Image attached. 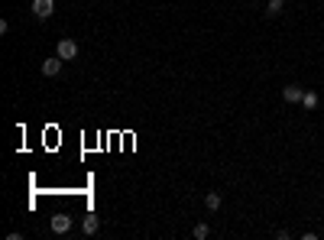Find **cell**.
<instances>
[{
	"label": "cell",
	"mask_w": 324,
	"mask_h": 240,
	"mask_svg": "<svg viewBox=\"0 0 324 240\" xmlns=\"http://www.w3.org/2000/svg\"><path fill=\"white\" fill-rule=\"evenodd\" d=\"M282 97H285L288 104H302L305 88H302V85H285V88H282Z\"/></svg>",
	"instance_id": "277c9868"
},
{
	"label": "cell",
	"mask_w": 324,
	"mask_h": 240,
	"mask_svg": "<svg viewBox=\"0 0 324 240\" xmlns=\"http://www.w3.org/2000/svg\"><path fill=\"white\" fill-rule=\"evenodd\" d=\"M55 56H62L65 62L78 59V42H75V39H58V46H55Z\"/></svg>",
	"instance_id": "6da1fadb"
},
{
	"label": "cell",
	"mask_w": 324,
	"mask_h": 240,
	"mask_svg": "<svg viewBox=\"0 0 324 240\" xmlns=\"http://www.w3.org/2000/svg\"><path fill=\"white\" fill-rule=\"evenodd\" d=\"M191 234H195L198 240H208V237H211V227H208V224H198L195 230H191Z\"/></svg>",
	"instance_id": "30bf717a"
},
{
	"label": "cell",
	"mask_w": 324,
	"mask_h": 240,
	"mask_svg": "<svg viewBox=\"0 0 324 240\" xmlns=\"http://www.w3.org/2000/svg\"><path fill=\"white\" fill-rule=\"evenodd\" d=\"M33 13H36L39 20H49V16L55 13V0H33Z\"/></svg>",
	"instance_id": "7a4b0ae2"
},
{
	"label": "cell",
	"mask_w": 324,
	"mask_h": 240,
	"mask_svg": "<svg viewBox=\"0 0 324 240\" xmlns=\"http://www.w3.org/2000/svg\"><path fill=\"white\" fill-rule=\"evenodd\" d=\"M204 204H208V211H217V208H221V195H217V192H208V195H204Z\"/></svg>",
	"instance_id": "ba28073f"
},
{
	"label": "cell",
	"mask_w": 324,
	"mask_h": 240,
	"mask_svg": "<svg viewBox=\"0 0 324 240\" xmlns=\"http://www.w3.org/2000/svg\"><path fill=\"white\" fill-rule=\"evenodd\" d=\"M282 10H285V4H282V0H269V4H266V16H279Z\"/></svg>",
	"instance_id": "9c48e42d"
},
{
	"label": "cell",
	"mask_w": 324,
	"mask_h": 240,
	"mask_svg": "<svg viewBox=\"0 0 324 240\" xmlns=\"http://www.w3.org/2000/svg\"><path fill=\"white\" fill-rule=\"evenodd\" d=\"M81 230H84V234H98V218L87 215V218L81 221Z\"/></svg>",
	"instance_id": "52a82bcc"
},
{
	"label": "cell",
	"mask_w": 324,
	"mask_h": 240,
	"mask_svg": "<svg viewBox=\"0 0 324 240\" xmlns=\"http://www.w3.org/2000/svg\"><path fill=\"white\" fill-rule=\"evenodd\" d=\"M302 108H305V111H314V108H318V94H314V91H305Z\"/></svg>",
	"instance_id": "8992f818"
},
{
	"label": "cell",
	"mask_w": 324,
	"mask_h": 240,
	"mask_svg": "<svg viewBox=\"0 0 324 240\" xmlns=\"http://www.w3.org/2000/svg\"><path fill=\"white\" fill-rule=\"evenodd\" d=\"M62 56H52V59H46V62H42V75H46V78H55L58 72H62Z\"/></svg>",
	"instance_id": "3957f363"
},
{
	"label": "cell",
	"mask_w": 324,
	"mask_h": 240,
	"mask_svg": "<svg viewBox=\"0 0 324 240\" xmlns=\"http://www.w3.org/2000/svg\"><path fill=\"white\" fill-rule=\"evenodd\" d=\"M68 227H72V218H68V215H55V218H52V234H68Z\"/></svg>",
	"instance_id": "5b68a950"
}]
</instances>
